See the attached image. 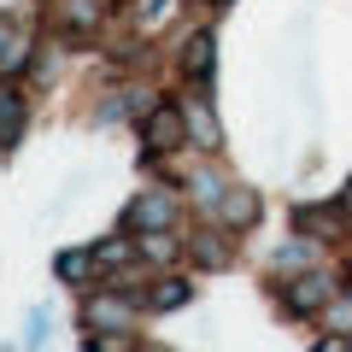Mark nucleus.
I'll use <instances>...</instances> for the list:
<instances>
[{"mask_svg": "<svg viewBox=\"0 0 352 352\" xmlns=\"http://www.w3.org/2000/svg\"><path fill=\"white\" fill-rule=\"evenodd\" d=\"M18 135H24V94L0 88V147H12Z\"/></svg>", "mask_w": 352, "mask_h": 352, "instance_id": "3", "label": "nucleus"}, {"mask_svg": "<svg viewBox=\"0 0 352 352\" xmlns=\"http://www.w3.org/2000/svg\"><path fill=\"white\" fill-rule=\"evenodd\" d=\"M94 258H100V252H59V276H65V282H82Z\"/></svg>", "mask_w": 352, "mask_h": 352, "instance_id": "10", "label": "nucleus"}, {"mask_svg": "<svg viewBox=\"0 0 352 352\" xmlns=\"http://www.w3.org/2000/svg\"><path fill=\"white\" fill-rule=\"evenodd\" d=\"M124 223L129 229H164L170 223V200H164V194H147V200H135L124 212Z\"/></svg>", "mask_w": 352, "mask_h": 352, "instance_id": "2", "label": "nucleus"}, {"mask_svg": "<svg viewBox=\"0 0 352 352\" xmlns=\"http://www.w3.org/2000/svg\"><path fill=\"white\" fill-rule=\"evenodd\" d=\"M288 300H294V311H317V305L329 300V276H305L300 288L288 294Z\"/></svg>", "mask_w": 352, "mask_h": 352, "instance_id": "6", "label": "nucleus"}, {"mask_svg": "<svg viewBox=\"0 0 352 352\" xmlns=\"http://www.w3.org/2000/svg\"><path fill=\"white\" fill-rule=\"evenodd\" d=\"M24 59H30V36L0 18V71H24Z\"/></svg>", "mask_w": 352, "mask_h": 352, "instance_id": "4", "label": "nucleus"}, {"mask_svg": "<svg viewBox=\"0 0 352 352\" xmlns=\"http://www.w3.org/2000/svg\"><path fill=\"white\" fill-rule=\"evenodd\" d=\"M317 352H352V340L346 335H329V340H317Z\"/></svg>", "mask_w": 352, "mask_h": 352, "instance_id": "15", "label": "nucleus"}, {"mask_svg": "<svg viewBox=\"0 0 352 352\" xmlns=\"http://www.w3.org/2000/svg\"><path fill=\"white\" fill-rule=\"evenodd\" d=\"M223 200H229V206H223V217H229V223H235V229L258 217V200H252V194H241V188H235V194H223Z\"/></svg>", "mask_w": 352, "mask_h": 352, "instance_id": "8", "label": "nucleus"}, {"mask_svg": "<svg viewBox=\"0 0 352 352\" xmlns=\"http://www.w3.org/2000/svg\"><path fill=\"white\" fill-rule=\"evenodd\" d=\"M88 352H135V340L118 329V335H94V340H88Z\"/></svg>", "mask_w": 352, "mask_h": 352, "instance_id": "13", "label": "nucleus"}, {"mask_svg": "<svg viewBox=\"0 0 352 352\" xmlns=\"http://www.w3.org/2000/svg\"><path fill=\"white\" fill-rule=\"evenodd\" d=\"M182 65H188V76H212V65H217V41L200 30V36L188 41V53H182Z\"/></svg>", "mask_w": 352, "mask_h": 352, "instance_id": "5", "label": "nucleus"}, {"mask_svg": "<svg viewBox=\"0 0 352 352\" xmlns=\"http://www.w3.org/2000/svg\"><path fill=\"white\" fill-rule=\"evenodd\" d=\"M194 252H200V258L212 264V270H223V264H229V252H223V241H217V235H206V241H194Z\"/></svg>", "mask_w": 352, "mask_h": 352, "instance_id": "12", "label": "nucleus"}, {"mask_svg": "<svg viewBox=\"0 0 352 352\" xmlns=\"http://www.w3.org/2000/svg\"><path fill=\"white\" fill-rule=\"evenodd\" d=\"M141 135H147L153 153H176V147H182V135H188V118L176 112V106H153V118L141 124Z\"/></svg>", "mask_w": 352, "mask_h": 352, "instance_id": "1", "label": "nucleus"}, {"mask_svg": "<svg viewBox=\"0 0 352 352\" xmlns=\"http://www.w3.org/2000/svg\"><path fill=\"white\" fill-rule=\"evenodd\" d=\"M88 323L100 329V323H129V305L124 300H94L88 305Z\"/></svg>", "mask_w": 352, "mask_h": 352, "instance_id": "9", "label": "nucleus"}, {"mask_svg": "<svg viewBox=\"0 0 352 352\" xmlns=\"http://www.w3.org/2000/svg\"><path fill=\"white\" fill-rule=\"evenodd\" d=\"M94 12H100L94 0H65V30H88V24H94Z\"/></svg>", "mask_w": 352, "mask_h": 352, "instance_id": "11", "label": "nucleus"}, {"mask_svg": "<svg viewBox=\"0 0 352 352\" xmlns=\"http://www.w3.org/2000/svg\"><path fill=\"white\" fill-rule=\"evenodd\" d=\"M188 129H194V135L206 141V147H217V124H212L206 112H188Z\"/></svg>", "mask_w": 352, "mask_h": 352, "instance_id": "14", "label": "nucleus"}, {"mask_svg": "<svg viewBox=\"0 0 352 352\" xmlns=\"http://www.w3.org/2000/svg\"><path fill=\"white\" fill-rule=\"evenodd\" d=\"M176 305H188V282H159V288H153V311H176Z\"/></svg>", "mask_w": 352, "mask_h": 352, "instance_id": "7", "label": "nucleus"}]
</instances>
